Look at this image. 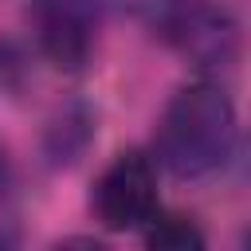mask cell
Masks as SVG:
<instances>
[{
	"instance_id": "obj_5",
	"label": "cell",
	"mask_w": 251,
	"mask_h": 251,
	"mask_svg": "<svg viewBox=\"0 0 251 251\" xmlns=\"http://www.w3.org/2000/svg\"><path fill=\"white\" fill-rule=\"evenodd\" d=\"M90 133H94L90 114H86L82 106H67V110L47 126L43 149H47L51 165H71V161H78L82 149H86V141H90Z\"/></svg>"
},
{
	"instance_id": "obj_1",
	"label": "cell",
	"mask_w": 251,
	"mask_h": 251,
	"mask_svg": "<svg viewBox=\"0 0 251 251\" xmlns=\"http://www.w3.org/2000/svg\"><path fill=\"white\" fill-rule=\"evenodd\" d=\"M231 149H235V106L224 94V86L208 78L180 86L157 122L161 165L180 180H196L216 173L231 157Z\"/></svg>"
},
{
	"instance_id": "obj_7",
	"label": "cell",
	"mask_w": 251,
	"mask_h": 251,
	"mask_svg": "<svg viewBox=\"0 0 251 251\" xmlns=\"http://www.w3.org/2000/svg\"><path fill=\"white\" fill-rule=\"evenodd\" d=\"M12 192V157H8V149L0 145V200Z\"/></svg>"
},
{
	"instance_id": "obj_2",
	"label": "cell",
	"mask_w": 251,
	"mask_h": 251,
	"mask_svg": "<svg viewBox=\"0 0 251 251\" xmlns=\"http://www.w3.org/2000/svg\"><path fill=\"white\" fill-rule=\"evenodd\" d=\"M161 39L196 71H227L243 51V31L224 0H157L149 12Z\"/></svg>"
},
{
	"instance_id": "obj_6",
	"label": "cell",
	"mask_w": 251,
	"mask_h": 251,
	"mask_svg": "<svg viewBox=\"0 0 251 251\" xmlns=\"http://www.w3.org/2000/svg\"><path fill=\"white\" fill-rule=\"evenodd\" d=\"M145 243L149 247H161V251H196L204 247V231L196 227L192 216H153L145 227Z\"/></svg>"
},
{
	"instance_id": "obj_4",
	"label": "cell",
	"mask_w": 251,
	"mask_h": 251,
	"mask_svg": "<svg viewBox=\"0 0 251 251\" xmlns=\"http://www.w3.org/2000/svg\"><path fill=\"white\" fill-rule=\"evenodd\" d=\"M27 27L39 55L55 71H82L98 39L94 0H27Z\"/></svg>"
},
{
	"instance_id": "obj_3",
	"label": "cell",
	"mask_w": 251,
	"mask_h": 251,
	"mask_svg": "<svg viewBox=\"0 0 251 251\" xmlns=\"http://www.w3.org/2000/svg\"><path fill=\"white\" fill-rule=\"evenodd\" d=\"M90 204H94V216L102 220V227H110V231H141L161 212L153 161L141 149L118 153L102 169Z\"/></svg>"
}]
</instances>
